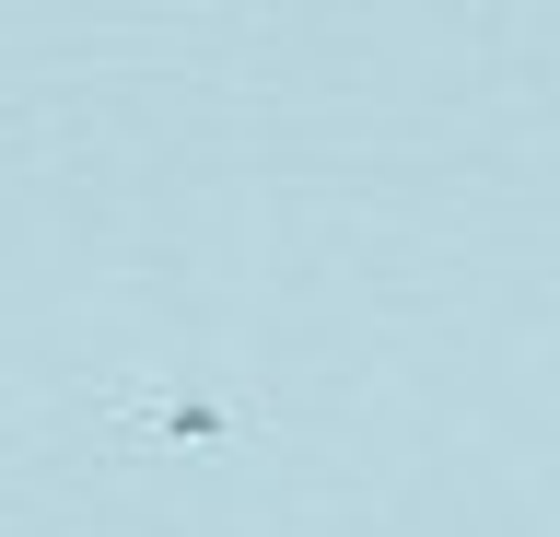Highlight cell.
Masks as SVG:
<instances>
[{"instance_id": "6da1fadb", "label": "cell", "mask_w": 560, "mask_h": 537, "mask_svg": "<svg viewBox=\"0 0 560 537\" xmlns=\"http://www.w3.org/2000/svg\"><path fill=\"white\" fill-rule=\"evenodd\" d=\"M94 421H117V432H164V444H199V432H257V397H187V386H117V397H94Z\"/></svg>"}]
</instances>
